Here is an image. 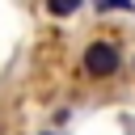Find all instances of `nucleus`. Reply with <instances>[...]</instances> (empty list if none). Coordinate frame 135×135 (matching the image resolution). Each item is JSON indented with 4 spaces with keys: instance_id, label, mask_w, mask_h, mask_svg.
Listing matches in <instances>:
<instances>
[{
    "instance_id": "nucleus-1",
    "label": "nucleus",
    "mask_w": 135,
    "mask_h": 135,
    "mask_svg": "<svg viewBox=\"0 0 135 135\" xmlns=\"http://www.w3.org/2000/svg\"><path fill=\"white\" fill-rule=\"evenodd\" d=\"M84 72L93 80H105L118 72V46L114 42H89L84 46Z\"/></svg>"
},
{
    "instance_id": "nucleus-2",
    "label": "nucleus",
    "mask_w": 135,
    "mask_h": 135,
    "mask_svg": "<svg viewBox=\"0 0 135 135\" xmlns=\"http://www.w3.org/2000/svg\"><path fill=\"white\" fill-rule=\"evenodd\" d=\"M80 8V0H46V13L51 17H72Z\"/></svg>"
},
{
    "instance_id": "nucleus-3",
    "label": "nucleus",
    "mask_w": 135,
    "mask_h": 135,
    "mask_svg": "<svg viewBox=\"0 0 135 135\" xmlns=\"http://www.w3.org/2000/svg\"><path fill=\"white\" fill-rule=\"evenodd\" d=\"M97 8H101V13H110V8H131V0H97Z\"/></svg>"
},
{
    "instance_id": "nucleus-4",
    "label": "nucleus",
    "mask_w": 135,
    "mask_h": 135,
    "mask_svg": "<svg viewBox=\"0 0 135 135\" xmlns=\"http://www.w3.org/2000/svg\"><path fill=\"white\" fill-rule=\"evenodd\" d=\"M46 135H55V131H46Z\"/></svg>"
}]
</instances>
